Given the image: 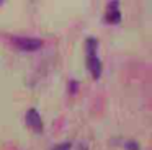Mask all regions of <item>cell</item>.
Here are the masks:
<instances>
[{
	"label": "cell",
	"mask_w": 152,
	"mask_h": 150,
	"mask_svg": "<svg viewBox=\"0 0 152 150\" xmlns=\"http://www.w3.org/2000/svg\"><path fill=\"white\" fill-rule=\"evenodd\" d=\"M13 46L18 51L23 52H34L43 47V39L39 38H28V36H13L12 38Z\"/></svg>",
	"instance_id": "cell-2"
},
{
	"label": "cell",
	"mask_w": 152,
	"mask_h": 150,
	"mask_svg": "<svg viewBox=\"0 0 152 150\" xmlns=\"http://www.w3.org/2000/svg\"><path fill=\"white\" fill-rule=\"evenodd\" d=\"M123 15L119 12V2L115 0V2H110L108 3V8H106V13H105V21L108 25H118L121 21Z\"/></svg>",
	"instance_id": "cell-4"
},
{
	"label": "cell",
	"mask_w": 152,
	"mask_h": 150,
	"mask_svg": "<svg viewBox=\"0 0 152 150\" xmlns=\"http://www.w3.org/2000/svg\"><path fill=\"white\" fill-rule=\"evenodd\" d=\"M85 64L93 80H98L102 77V60L98 57V39L87 38L85 39Z\"/></svg>",
	"instance_id": "cell-1"
},
{
	"label": "cell",
	"mask_w": 152,
	"mask_h": 150,
	"mask_svg": "<svg viewBox=\"0 0 152 150\" xmlns=\"http://www.w3.org/2000/svg\"><path fill=\"white\" fill-rule=\"evenodd\" d=\"M25 122H26V126L30 127L31 130H34L36 134H43L44 124H43V119H41V114L38 113L36 108H30V109L26 111Z\"/></svg>",
	"instance_id": "cell-3"
},
{
	"label": "cell",
	"mask_w": 152,
	"mask_h": 150,
	"mask_svg": "<svg viewBox=\"0 0 152 150\" xmlns=\"http://www.w3.org/2000/svg\"><path fill=\"white\" fill-rule=\"evenodd\" d=\"M70 149H72V143L70 142H61L57 145H54L51 150H70Z\"/></svg>",
	"instance_id": "cell-6"
},
{
	"label": "cell",
	"mask_w": 152,
	"mask_h": 150,
	"mask_svg": "<svg viewBox=\"0 0 152 150\" xmlns=\"http://www.w3.org/2000/svg\"><path fill=\"white\" fill-rule=\"evenodd\" d=\"M79 150H88V147H87L85 143H80V145H79Z\"/></svg>",
	"instance_id": "cell-7"
},
{
	"label": "cell",
	"mask_w": 152,
	"mask_h": 150,
	"mask_svg": "<svg viewBox=\"0 0 152 150\" xmlns=\"http://www.w3.org/2000/svg\"><path fill=\"white\" fill-rule=\"evenodd\" d=\"M126 150H141V145H139V142H136V140H128V142L124 143Z\"/></svg>",
	"instance_id": "cell-5"
},
{
	"label": "cell",
	"mask_w": 152,
	"mask_h": 150,
	"mask_svg": "<svg viewBox=\"0 0 152 150\" xmlns=\"http://www.w3.org/2000/svg\"><path fill=\"white\" fill-rule=\"evenodd\" d=\"M2 3H4V2H2V0H0V5H2Z\"/></svg>",
	"instance_id": "cell-8"
}]
</instances>
